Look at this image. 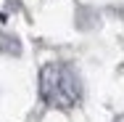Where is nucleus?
I'll return each mask as SVG.
<instances>
[{
	"mask_svg": "<svg viewBox=\"0 0 124 122\" xmlns=\"http://www.w3.org/2000/svg\"><path fill=\"white\" fill-rule=\"evenodd\" d=\"M40 93L55 109H71L82 101V82L71 66L50 61L40 69Z\"/></svg>",
	"mask_w": 124,
	"mask_h": 122,
	"instance_id": "1",
	"label": "nucleus"
},
{
	"mask_svg": "<svg viewBox=\"0 0 124 122\" xmlns=\"http://www.w3.org/2000/svg\"><path fill=\"white\" fill-rule=\"evenodd\" d=\"M0 53L5 56H21V40L11 32H0Z\"/></svg>",
	"mask_w": 124,
	"mask_h": 122,
	"instance_id": "2",
	"label": "nucleus"
},
{
	"mask_svg": "<svg viewBox=\"0 0 124 122\" xmlns=\"http://www.w3.org/2000/svg\"><path fill=\"white\" fill-rule=\"evenodd\" d=\"M116 122H124V117H119V120H116Z\"/></svg>",
	"mask_w": 124,
	"mask_h": 122,
	"instance_id": "3",
	"label": "nucleus"
}]
</instances>
